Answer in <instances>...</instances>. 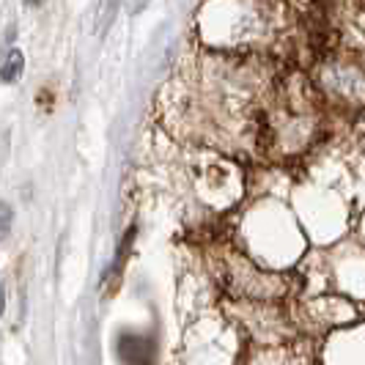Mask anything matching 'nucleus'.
Instances as JSON below:
<instances>
[{"mask_svg": "<svg viewBox=\"0 0 365 365\" xmlns=\"http://www.w3.org/2000/svg\"><path fill=\"white\" fill-rule=\"evenodd\" d=\"M22 69H25V55L19 53V50H11V53L6 55V61L0 63V83H17L19 77H22Z\"/></svg>", "mask_w": 365, "mask_h": 365, "instance_id": "obj_1", "label": "nucleus"}, {"mask_svg": "<svg viewBox=\"0 0 365 365\" xmlns=\"http://www.w3.org/2000/svg\"><path fill=\"white\" fill-rule=\"evenodd\" d=\"M329 83H332V88H338V91H344V93H349L351 88L360 93L365 80L357 72H351V69H335V72L329 74Z\"/></svg>", "mask_w": 365, "mask_h": 365, "instance_id": "obj_2", "label": "nucleus"}, {"mask_svg": "<svg viewBox=\"0 0 365 365\" xmlns=\"http://www.w3.org/2000/svg\"><path fill=\"white\" fill-rule=\"evenodd\" d=\"M11 222H14V212L6 201H0V237H6L11 231Z\"/></svg>", "mask_w": 365, "mask_h": 365, "instance_id": "obj_3", "label": "nucleus"}, {"mask_svg": "<svg viewBox=\"0 0 365 365\" xmlns=\"http://www.w3.org/2000/svg\"><path fill=\"white\" fill-rule=\"evenodd\" d=\"M146 6H148V0H127V11L132 14V17H138Z\"/></svg>", "mask_w": 365, "mask_h": 365, "instance_id": "obj_4", "label": "nucleus"}, {"mask_svg": "<svg viewBox=\"0 0 365 365\" xmlns=\"http://www.w3.org/2000/svg\"><path fill=\"white\" fill-rule=\"evenodd\" d=\"M6 311V292H3V280H0V313Z\"/></svg>", "mask_w": 365, "mask_h": 365, "instance_id": "obj_5", "label": "nucleus"}, {"mask_svg": "<svg viewBox=\"0 0 365 365\" xmlns=\"http://www.w3.org/2000/svg\"><path fill=\"white\" fill-rule=\"evenodd\" d=\"M44 0H25V6H41Z\"/></svg>", "mask_w": 365, "mask_h": 365, "instance_id": "obj_6", "label": "nucleus"}]
</instances>
